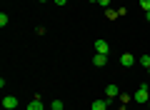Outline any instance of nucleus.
<instances>
[{
  "instance_id": "f257e3e1",
  "label": "nucleus",
  "mask_w": 150,
  "mask_h": 110,
  "mask_svg": "<svg viewBox=\"0 0 150 110\" xmlns=\"http://www.w3.org/2000/svg\"><path fill=\"white\" fill-rule=\"evenodd\" d=\"M133 100H135V103H148V100H150V90L145 88V85H140V88L135 90V95H133Z\"/></svg>"
},
{
  "instance_id": "f03ea898",
  "label": "nucleus",
  "mask_w": 150,
  "mask_h": 110,
  "mask_svg": "<svg viewBox=\"0 0 150 110\" xmlns=\"http://www.w3.org/2000/svg\"><path fill=\"white\" fill-rule=\"evenodd\" d=\"M135 63H138V58L130 55V53H123V55H120V65H123V68H133Z\"/></svg>"
},
{
  "instance_id": "7ed1b4c3",
  "label": "nucleus",
  "mask_w": 150,
  "mask_h": 110,
  "mask_svg": "<svg viewBox=\"0 0 150 110\" xmlns=\"http://www.w3.org/2000/svg\"><path fill=\"white\" fill-rule=\"evenodd\" d=\"M28 110H45V105H43V95H33V100L28 103Z\"/></svg>"
},
{
  "instance_id": "20e7f679",
  "label": "nucleus",
  "mask_w": 150,
  "mask_h": 110,
  "mask_svg": "<svg viewBox=\"0 0 150 110\" xmlns=\"http://www.w3.org/2000/svg\"><path fill=\"white\" fill-rule=\"evenodd\" d=\"M3 108L5 110H15L18 108V98L15 95H5V98H3Z\"/></svg>"
},
{
  "instance_id": "39448f33",
  "label": "nucleus",
  "mask_w": 150,
  "mask_h": 110,
  "mask_svg": "<svg viewBox=\"0 0 150 110\" xmlns=\"http://www.w3.org/2000/svg\"><path fill=\"white\" fill-rule=\"evenodd\" d=\"M95 53H103V55H108V53H110V45H108L105 40H95Z\"/></svg>"
},
{
  "instance_id": "423d86ee",
  "label": "nucleus",
  "mask_w": 150,
  "mask_h": 110,
  "mask_svg": "<svg viewBox=\"0 0 150 110\" xmlns=\"http://www.w3.org/2000/svg\"><path fill=\"white\" fill-rule=\"evenodd\" d=\"M105 95H108V100H112V98H118V95H120L118 85H108V88H105Z\"/></svg>"
},
{
  "instance_id": "0eeeda50",
  "label": "nucleus",
  "mask_w": 150,
  "mask_h": 110,
  "mask_svg": "<svg viewBox=\"0 0 150 110\" xmlns=\"http://www.w3.org/2000/svg\"><path fill=\"white\" fill-rule=\"evenodd\" d=\"M105 63H108V55H103V53H98L95 58H93V65H95V68H103Z\"/></svg>"
},
{
  "instance_id": "6e6552de",
  "label": "nucleus",
  "mask_w": 150,
  "mask_h": 110,
  "mask_svg": "<svg viewBox=\"0 0 150 110\" xmlns=\"http://www.w3.org/2000/svg\"><path fill=\"white\" fill-rule=\"evenodd\" d=\"M90 108H93V110H108V98H105V100H93Z\"/></svg>"
},
{
  "instance_id": "1a4fd4ad",
  "label": "nucleus",
  "mask_w": 150,
  "mask_h": 110,
  "mask_svg": "<svg viewBox=\"0 0 150 110\" xmlns=\"http://www.w3.org/2000/svg\"><path fill=\"white\" fill-rule=\"evenodd\" d=\"M105 18H108V20H115V18H120V13L112 10V8H108V10H105Z\"/></svg>"
},
{
  "instance_id": "9d476101",
  "label": "nucleus",
  "mask_w": 150,
  "mask_h": 110,
  "mask_svg": "<svg viewBox=\"0 0 150 110\" xmlns=\"http://www.w3.org/2000/svg\"><path fill=\"white\" fill-rule=\"evenodd\" d=\"M138 63L143 65L145 70H148V68H150V55H140V58H138Z\"/></svg>"
},
{
  "instance_id": "9b49d317",
  "label": "nucleus",
  "mask_w": 150,
  "mask_h": 110,
  "mask_svg": "<svg viewBox=\"0 0 150 110\" xmlns=\"http://www.w3.org/2000/svg\"><path fill=\"white\" fill-rule=\"evenodd\" d=\"M118 98H120V100H123V105H128V103H130V100H133V95H128V93H120V95H118Z\"/></svg>"
},
{
  "instance_id": "f8f14e48",
  "label": "nucleus",
  "mask_w": 150,
  "mask_h": 110,
  "mask_svg": "<svg viewBox=\"0 0 150 110\" xmlns=\"http://www.w3.org/2000/svg\"><path fill=\"white\" fill-rule=\"evenodd\" d=\"M50 108H53V110H65V108H63V103H60V100H53V103H50Z\"/></svg>"
},
{
  "instance_id": "ddd939ff",
  "label": "nucleus",
  "mask_w": 150,
  "mask_h": 110,
  "mask_svg": "<svg viewBox=\"0 0 150 110\" xmlns=\"http://www.w3.org/2000/svg\"><path fill=\"white\" fill-rule=\"evenodd\" d=\"M140 8H143V10L148 13V10H150V0H140Z\"/></svg>"
},
{
  "instance_id": "4468645a",
  "label": "nucleus",
  "mask_w": 150,
  "mask_h": 110,
  "mask_svg": "<svg viewBox=\"0 0 150 110\" xmlns=\"http://www.w3.org/2000/svg\"><path fill=\"white\" fill-rule=\"evenodd\" d=\"M98 5H103V8L108 10V8H110V0H98Z\"/></svg>"
},
{
  "instance_id": "2eb2a0df",
  "label": "nucleus",
  "mask_w": 150,
  "mask_h": 110,
  "mask_svg": "<svg viewBox=\"0 0 150 110\" xmlns=\"http://www.w3.org/2000/svg\"><path fill=\"white\" fill-rule=\"evenodd\" d=\"M55 5H65V3H68V0H53Z\"/></svg>"
},
{
  "instance_id": "dca6fc26",
  "label": "nucleus",
  "mask_w": 150,
  "mask_h": 110,
  "mask_svg": "<svg viewBox=\"0 0 150 110\" xmlns=\"http://www.w3.org/2000/svg\"><path fill=\"white\" fill-rule=\"evenodd\" d=\"M145 20H148V23H150V10H148V13H145Z\"/></svg>"
},
{
  "instance_id": "f3484780",
  "label": "nucleus",
  "mask_w": 150,
  "mask_h": 110,
  "mask_svg": "<svg viewBox=\"0 0 150 110\" xmlns=\"http://www.w3.org/2000/svg\"><path fill=\"white\" fill-rule=\"evenodd\" d=\"M38 3H48V0H38Z\"/></svg>"
},
{
  "instance_id": "a211bd4d",
  "label": "nucleus",
  "mask_w": 150,
  "mask_h": 110,
  "mask_svg": "<svg viewBox=\"0 0 150 110\" xmlns=\"http://www.w3.org/2000/svg\"><path fill=\"white\" fill-rule=\"evenodd\" d=\"M90 3H98V0H90Z\"/></svg>"
},
{
  "instance_id": "6ab92c4d",
  "label": "nucleus",
  "mask_w": 150,
  "mask_h": 110,
  "mask_svg": "<svg viewBox=\"0 0 150 110\" xmlns=\"http://www.w3.org/2000/svg\"><path fill=\"white\" fill-rule=\"evenodd\" d=\"M45 110H53V108H45Z\"/></svg>"
},
{
  "instance_id": "aec40b11",
  "label": "nucleus",
  "mask_w": 150,
  "mask_h": 110,
  "mask_svg": "<svg viewBox=\"0 0 150 110\" xmlns=\"http://www.w3.org/2000/svg\"><path fill=\"white\" fill-rule=\"evenodd\" d=\"M148 75H150V68H148Z\"/></svg>"
},
{
  "instance_id": "412c9836",
  "label": "nucleus",
  "mask_w": 150,
  "mask_h": 110,
  "mask_svg": "<svg viewBox=\"0 0 150 110\" xmlns=\"http://www.w3.org/2000/svg\"><path fill=\"white\" fill-rule=\"evenodd\" d=\"M148 105H150V100H148Z\"/></svg>"
}]
</instances>
